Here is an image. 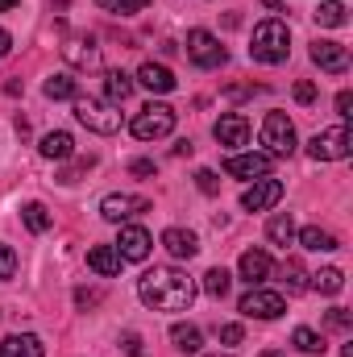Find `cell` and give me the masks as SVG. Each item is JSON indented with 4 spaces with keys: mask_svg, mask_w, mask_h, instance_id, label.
<instances>
[{
    "mask_svg": "<svg viewBox=\"0 0 353 357\" xmlns=\"http://www.w3.org/2000/svg\"><path fill=\"white\" fill-rule=\"evenodd\" d=\"M212 133H216L220 146H246V142H250V121H246L241 112H225V116L212 125Z\"/></svg>",
    "mask_w": 353,
    "mask_h": 357,
    "instance_id": "15",
    "label": "cell"
},
{
    "mask_svg": "<svg viewBox=\"0 0 353 357\" xmlns=\"http://www.w3.org/2000/svg\"><path fill=\"white\" fill-rule=\"evenodd\" d=\"M75 116H80V125H88L91 133H100V137H112V133L121 129V112H117V104H108V100L75 96Z\"/></svg>",
    "mask_w": 353,
    "mask_h": 357,
    "instance_id": "3",
    "label": "cell"
},
{
    "mask_svg": "<svg viewBox=\"0 0 353 357\" xmlns=\"http://www.w3.org/2000/svg\"><path fill=\"white\" fill-rule=\"evenodd\" d=\"M237 274H241L250 287H258L262 278H270V254H266V250H246L241 262H237Z\"/></svg>",
    "mask_w": 353,
    "mask_h": 357,
    "instance_id": "18",
    "label": "cell"
},
{
    "mask_svg": "<svg viewBox=\"0 0 353 357\" xmlns=\"http://www.w3.org/2000/svg\"><path fill=\"white\" fill-rule=\"evenodd\" d=\"M104 96H108V104H125L129 96H133V75H125V71H108L104 75Z\"/></svg>",
    "mask_w": 353,
    "mask_h": 357,
    "instance_id": "22",
    "label": "cell"
},
{
    "mask_svg": "<svg viewBox=\"0 0 353 357\" xmlns=\"http://www.w3.org/2000/svg\"><path fill=\"white\" fill-rule=\"evenodd\" d=\"M137 84L146 91H158V96H167V91L179 88L175 71L171 67H163V63H142V71H137Z\"/></svg>",
    "mask_w": 353,
    "mask_h": 357,
    "instance_id": "17",
    "label": "cell"
},
{
    "mask_svg": "<svg viewBox=\"0 0 353 357\" xmlns=\"http://www.w3.org/2000/svg\"><path fill=\"white\" fill-rule=\"evenodd\" d=\"M324 324H329V328H337V333H345L353 320H350V312H345V307H333V312H324Z\"/></svg>",
    "mask_w": 353,
    "mask_h": 357,
    "instance_id": "35",
    "label": "cell"
},
{
    "mask_svg": "<svg viewBox=\"0 0 353 357\" xmlns=\"http://www.w3.org/2000/svg\"><path fill=\"white\" fill-rule=\"evenodd\" d=\"M350 108H353V91H341V96H337V112H341V121L350 116Z\"/></svg>",
    "mask_w": 353,
    "mask_h": 357,
    "instance_id": "41",
    "label": "cell"
},
{
    "mask_svg": "<svg viewBox=\"0 0 353 357\" xmlns=\"http://www.w3.org/2000/svg\"><path fill=\"white\" fill-rule=\"evenodd\" d=\"M266 237L274 241V245H291V237H295V220H291V212H274L270 216V225H266Z\"/></svg>",
    "mask_w": 353,
    "mask_h": 357,
    "instance_id": "24",
    "label": "cell"
},
{
    "mask_svg": "<svg viewBox=\"0 0 353 357\" xmlns=\"http://www.w3.org/2000/svg\"><path fill=\"white\" fill-rule=\"evenodd\" d=\"M308 287H316L320 295H337V291L345 287V274H341L337 266H324L320 274H312V282H308Z\"/></svg>",
    "mask_w": 353,
    "mask_h": 357,
    "instance_id": "30",
    "label": "cell"
},
{
    "mask_svg": "<svg viewBox=\"0 0 353 357\" xmlns=\"http://www.w3.org/2000/svg\"><path fill=\"white\" fill-rule=\"evenodd\" d=\"M195 183H200V191H204V195H216V191H220L216 171H195Z\"/></svg>",
    "mask_w": 353,
    "mask_h": 357,
    "instance_id": "36",
    "label": "cell"
},
{
    "mask_svg": "<svg viewBox=\"0 0 353 357\" xmlns=\"http://www.w3.org/2000/svg\"><path fill=\"white\" fill-rule=\"evenodd\" d=\"M129 129H133L137 142H163V137L175 133V108H167V104H146V108L133 116Z\"/></svg>",
    "mask_w": 353,
    "mask_h": 357,
    "instance_id": "4",
    "label": "cell"
},
{
    "mask_svg": "<svg viewBox=\"0 0 353 357\" xmlns=\"http://www.w3.org/2000/svg\"><path fill=\"white\" fill-rule=\"evenodd\" d=\"M17 274V254H13V245H0V282H8Z\"/></svg>",
    "mask_w": 353,
    "mask_h": 357,
    "instance_id": "34",
    "label": "cell"
},
{
    "mask_svg": "<svg viewBox=\"0 0 353 357\" xmlns=\"http://www.w3.org/2000/svg\"><path fill=\"white\" fill-rule=\"evenodd\" d=\"M88 266L96 270V274H104V278H112V274H121V254L112 250V245H91L88 250Z\"/></svg>",
    "mask_w": 353,
    "mask_h": 357,
    "instance_id": "20",
    "label": "cell"
},
{
    "mask_svg": "<svg viewBox=\"0 0 353 357\" xmlns=\"http://www.w3.org/2000/svg\"><path fill=\"white\" fill-rule=\"evenodd\" d=\"M42 91H46V100H75V96H80V84H75L71 75H50V79L42 84Z\"/></svg>",
    "mask_w": 353,
    "mask_h": 357,
    "instance_id": "28",
    "label": "cell"
},
{
    "mask_svg": "<svg viewBox=\"0 0 353 357\" xmlns=\"http://www.w3.org/2000/svg\"><path fill=\"white\" fill-rule=\"evenodd\" d=\"M100 299H104V295H100V291H88V287H80V291H75V307H96Z\"/></svg>",
    "mask_w": 353,
    "mask_h": 357,
    "instance_id": "38",
    "label": "cell"
},
{
    "mask_svg": "<svg viewBox=\"0 0 353 357\" xmlns=\"http://www.w3.org/2000/svg\"><path fill=\"white\" fill-rule=\"evenodd\" d=\"M21 0H0V13H8V8H17Z\"/></svg>",
    "mask_w": 353,
    "mask_h": 357,
    "instance_id": "44",
    "label": "cell"
},
{
    "mask_svg": "<svg viewBox=\"0 0 353 357\" xmlns=\"http://www.w3.org/2000/svg\"><path fill=\"white\" fill-rule=\"evenodd\" d=\"M229 287H233V274L225 266H212L204 274V295H212V299H225L229 295Z\"/></svg>",
    "mask_w": 353,
    "mask_h": 357,
    "instance_id": "27",
    "label": "cell"
},
{
    "mask_svg": "<svg viewBox=\"0 0 353 357\" xmlns=\"http://www.w3.org/2000/svg\"><path fill=\"white\" fill-rule=\"evenodd\" d=\"M8 50H13V38H8V29H0V59H4Z\"/></svg>",
    "mask_w": 353,
    "mask_h": 357,
    "instance_id": "43",
    "label": "cell"
},
{
    "mask_svg": "<svg viewBox=\"0 0 353 357\" xmlns=\"http://www.w3.org/2000/svg\"><path fill=\"white\" fill-rule=\"evenodd\" d=\"M225 175L233 178H266L270 175V154H229Z\"/></svg>",
    "mask_w": 353,
    "mask_h": 357,
    "instance_id": "14",
    "label": "cell"
},
{
    "mask_svg": "<svg viewBox=\"0 0 353 357\" xmlns=\"http://www.w3.org/2000/svg\"><path fill=\"white\" fill-rule=\"evenodd\" d=\"M21 220H25L29 233H46V229L54 225V216L46 212V204H25V208H21Z\"/></svg>",
    "mask_w": 353,
    "mask_h": 357,
    "instance_id": "29",
    "label": "cell"
},
{
    "mask_svg": "<svg viewBox=\"0 0 353 357\" xmlns=\"http://www.w3.org/2000/svg\"><path fill=\"white\" fill-rule=\"evenodd\" d=\"M283 282H287V291H308V270L299 258H287L283 262Z\"/></svg>",
    "mask_w": 353,
    "mask_h": 357,
    "instance_id": "31",
    "label": "cell"
},
{
    "mask_svg": "<svg viewBox=\"0 0 353 357\" xmlns=\"http://www.w3.org/2000/svg\"><path fill=\"white\" fill-rule=\"evenodd\" d=\"M129 171L133 175H154V162L150 158H137V162H129Z\"/></svg>",
    "mask_w": 353,
    "mask_h": 357,
    "instance_id": "42",
    "label": "cell"
},
{
    "mask_svg": "<svg viewBox=\"0 0 353 357\" xmlns=\"http://www.w3.org/2000/svg\"><path fill=\"white\" fill-rule=\"evenodd\" d=\"M291 345H295L299 354H324V337L312 333V328H295V333H291Z\"/></svg>",
    "mask_w": 353,
    "mask_h": 357,
    "instance_id": "32",
    "label": "cell"
},
{
    "mask_svg": "<svg viewBox=\"0 0 353 357\" xmlns=\"http://www.w3.org/2000/svg\"><path fill=\"white\" fill-rule=\"evenodd\" d=\"M225 357H229V354H225Z\"/></svg>",
    "mask_w": 353,
    "mask_h": 357,
    "instance_id": "47",
    "label": "cell"
},
{
    "mask_svg": "<svg viewBox=\"0 0 353 357\" xmlns=\"http://www.w3.org/2000/svg\"><path fill=\"white\" fill-rule=\"evenodd\" d=\"M312 17H316V25H324V29H341V25L350 21V17H345V4H341V0H324V4H320V8H316Z\"/></svg>",
    "mask_w": 353,
    "mask_h": 357,
    "instance_id": "26",
    "label": "cell"
},
{
    "mask_svg": "<svg viewBox=\"0 0 353 357\" xmlns=\"http://www.w3.org/2000/svg\"><path fill=\"white\" fill-rule=\"evenodd\" d=\"M42 158H54V162H63V158H71L75 154V142H71V133H63V129H54V133H46L42 137Z\"/></svg>",
    "mask_w": 353,
    "mask_h": 357,
    "instance_id": "21",
    "label": "cell"
},
{
    "mask_svg": "<svg viewBox=\"0 0 353 357\" xmlns=\"http://www.w3.org/2000/svg\"><path fill=\"white\" fill-rule=\"evenodd\" d=\"M63 59L80 71H91V67H100V46H96L91 33H75V38L63 42Z\"/></svg>",
    "mask_w": 353,
    "mask_h": 357,
    "instance_id": "11",
    "label": "cell"
},
{
    "mask_svg": "<svg viewBox=\"0 0 353 357\" xmlns=\"http://www.w3.org/2000/svg\"><path fill=\"white\" fill-rule=\"evenodd\" d=\"M266 8H270V13H278V8H283V0H262Z\"/></svg>",
    "mask_w": 353,
    "mask_h": 357,
    "instance_id": "45",
    "label": "cell"
},
{
    "mask_svg": "<svg viewBox=\"0 0 353 357\" xmlns=\"http://www.w3.org/2000/svg\"><path fill=\"white\" fill-rule=\"evenodd\" d=\"M283 199V183L278 178H254V187H246V195H241V208L246 212H266V208H274Z\"/></svg>",
    "mask_w": 353,
    "mask_h": 357,
    "instance_id": "12",
    "label": "cell"
},
{
    "mask_svg": "<svg viewBox=\"0 0 353 357\" xmlns=\"http://www.w3.org/2000/svg\"><path fill=\"white\" fill-rule=\"evenodd\" d=\"M112 250L121 254V262H146V258H150V250H154V237H150L142 225H125Z\"/></svg>",
    "mask_w": 353,
    "mask_h": 357,
    "instance_id": "9",
    "label": "cell"
},
{
    "mask_svg": "<svg viewBox=\"0 0 353 357\" xmlns=\"http://www.w3.org/2000/svg\"><path fill=\"white\" fill-rule=\"evenodd\" d=\"M262 357H283V354H262Z\"/></svg>",
    "mask_w": 353,
    "mask_h": 357,
    "instance_id": "46",
    "label": "cell"
},
{
    "mask_svg": "<svg viewBox=\"0 0 353 357\" xmlns=\"http://www.w3.org/2000/svg\"><path fill=\"white\" fill-rule=\"evenodd\" d=\"M137 299L154 312H187L195 303V282L187 278V270L154 266L137 278Z\"/></svg>",
    "mask_w": 353,
    "mask_h": 357,
    "instance_id": "1",
    "label": "cell"
},
{
    "mask_svg": "<svg viewBox=\"0 0 353 357\" xmlns=\"http://www.w3.org/2000/svg\"><path fill=\"white\" fill-rule=\"evenodd\" d=\"M0 357H46V349L33 333H13L0 341Z\"/></svg>",
    "mask_w": 353,
    "mask_h": 357,
    "instance_id": "19",
    "label": "cell"
},
{
    "mask_svg": "<svg viewBox=\"0 0 353 357\" xmlns=\"http://www.w3.org/2000/svg\"><path fill=\"white\" fill-rule=\"evenodd\" d=\"M187 59H191L195 67H204V71H216V67H225L229 50L220 46L216 33H208V29H191V33H187Z\"/></svg>",
    "mask_w": 353,
    "mask_h": 357,
    "instance_id": "5",
    "label": "cell"
},
{
    "mask_svg": "<svg viewBox=\"0 0 353 357\" xmlns=\"http://www.w3.org/2000/svg\"><path fill=\"white\" fill-rule=\"evenodd\" d=\"M121 345H125V354H129V357H146V354H142V337H137V333H125V337H121Z\"/></svg>",
    "mask_w": 353,
    "mask_h": 357,
    "instance_id": "39",
    "label": "cell"
},
{
    "mask_svg": "<svg viewBox=\"0 0 353 357\" xmlns=\"http://www.w3.org/2000/svg\"><path fill=\"white\" fill-rule=\"evenodd\" d=\"M353 146L350 137V125L341 121V125H333V129H324V133H316L312 142H308V154L316 158V162H337V158H345Z\"/></svg>",
    "mask_w": 353,
    "mask_h": 357,
    "instance_id": "7",
    "label": "cell"
},
{
    "mask_svg": "<svg viewBox=\"0 0 353 357\" xmlns=\"http://www.w3.org/2000/svg\"><path fill=\"white\" fill-rule=\"evenodd\" d=\"M163 250H167L171 258H179V262H191V258L200 254V237H195L191 229H167V233H163Z\"/></svg>",
    "mask_w": 353,
    "mask_h": 357,
    "instance_id": "16",
    "label": "cell"
},
{
    "mask_svg": "<svg viewBox=\"0 0 353 357\" xmlns=\"http://www.w3.org/2000/svg\"><path fill=\"white\" fill-rule=\"evenodd\" d=\"M295 100H299V104H312V100H316V84L299 79V84H295Z\"/></svg>",
    "mask_w": 353,
    "mask_h": 357,
    "instance_id": "40",
    "label": "cell"
},
{
    "mask_svg": "<svg viewBox=\"0 0 353 357\" xmlns=\"http://www.w3.org/2000/svg\"><path fill=\"white\" fill-rule=\"evenodd\" d=\"M237 312H241V316H254V320H278V316L287 312V303H283L278 291H262V287H254V291L241 295Z\"/></svg>",
    "mask_w": 353,
    "mask_h": 357,
    "instance_id": "8",
    "label": "cell"
},
{
    "mask_svg": "<svg viewBox=\"0 0 353 357\" xmlns=\"http://www.w3.org/2000/svg\"><path fill=\"white\" fill-rule=\"evenodd\" d=\"M299 245L312 250V254H329V250H337V237H333L329 229H320V225H308V229L299 233Z\"/></svg>",
    "mask_w": 353,
    "mask_h": 357,
    "instance_id": "23",
    "label": "cell"
},
{
    "mask_svg": "<svg viewBox=\"0 0 353 357\" xmlns=\"http://www.w3.org/2000/svg\"><path fill=\"white\" fill-rule=\"evenodd\" d=\"M241 337H246L241 324H220V341H225V345H241Z\"/></svg>",
    "mask_w": 353,
    "mask_h": 357,
    "instance_id": "37",
    "label": "cell"
},
{
    "mask_svg": "<svg viewBox=\"0 0 353 357\" xmlns=\"http://www.w3.org/2000/svg\"><path fill=\"white\" fill-rule=\"evenodd\" d=\"M104 13H117V17H133V13H142L150 0H96Z\"/></svg>",
    "mask_w": 353,
    "mask_h": 357,
    "instance_id": "33",
    "label": "cell"
},
{
    "mask_svg": "<svg viewBox=\"0 0 353 357\" xmlns=\"http://www.w3.org/2000/svg\"><path fill=\"white\" fill-rule=\"evenodd\" d=\"M171 341H175L179 354H200V345H204V333H200L195 324H175V328H171Z\"/></svg>",
    "mask_w": 353,
    "mask_h": 357,
    "instance_id": "25",
    "label": "cell"
},
{
    "mask_svg": "<svg viewBox=\"0 0 353 357\" xmlns=\"http://www.w3.org/2000/svg\"><path fill=\"white\" fill-rule=\"evenodd\" d=\"M137 212H150V199H146V195L117 191V195H104V204H100V216L112 220V225H121V220H129V216H137Z\"/></svg>",
    "mask_w": 353,
    "mask_h": 357,
    "instance_id": "10",
    "label": "cell"
},
{
    "mask_svg": "<svg viewBox=\"0 0 353 357\" xmlns=\"http://www.w3.org/2000/svg\"><path fill=\"white\" fill-rule=\"evenodd\" d=\"M312 63L329 75H345L350 71V50L341 42H312Z\"/></svg>",
    "mask_w": 353,
    "mask_h": 357,
    "instance_id": "13",
    "label": "cell"
},
{
    "mask_svg": "<svg viewBox=\"0 0 353 357\" xmlns=\"http://www.w3.org/2000/svg\"><path fill=\"white\" fill-rule=\"evenodd\" d=\"M262 146L270 150V158H291L295 154V125L287 121V112H266Z\"/></svg>",
    "mask_w": 353,
    "mask_h": 357,
    "instance_id": "6",
    "label": "cell"
},
{
    "mask_svg": "<svg viewBox=\"0 0 353 357\" xmlns=\"http://www.w3.org/2000/svg\"><path fill=\"white\" fill-rule=\"evenodd\" d=\"M287 54H291V29L278 21V17H270L262 25H254V38H250V59H258L266 67H278V63H287Z\"/></svg>",
    "mask_w": 353,
    "mask_h": 357,
    "instance_id": "2",
    "label": "cell"
}]
</instances>
